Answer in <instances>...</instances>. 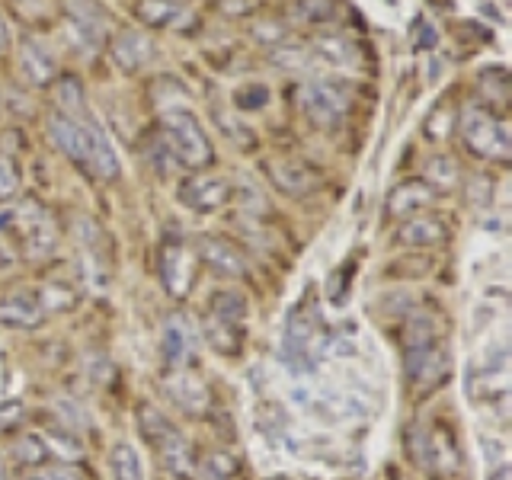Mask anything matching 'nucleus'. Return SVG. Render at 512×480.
<instances>
[{
    "label": "nucleus",
    "instance_id": "4be33fe9",
    "mask_svg": "<svg viewBox=\"0 0 512 480\" xmlns=\"http://www.w3.org/2000/svg\"><path fill=\"white\" fill-rule=\"evenodd\" d=\"M202 480H234L240 474V458L231 448H208V452L192 464Z\"/></svg>",
    "mask_w": 512,
    "mask_h": 480
},
{
    "label": "nucleus",
    "instance_id": "7ed1b4c3",
    "mask_svg": "<svg viewBox=\"0 0 512 480\" xmlns=\"http://www.w3.org/2000/svg\"><path fill=\"white\" fill-rule=\"evenodd\" d=\"M138 429L141 436L148 439V445L157 452L160 464L173 474V477H189L192 474V448H189V439L183 436L180 429L173 426L170 416L154 407V404H138Z\"/></svg>",
    "mask_w": 512,
    "mask_h": 480
},
{
    "label": "nucleus",
    "instance_id": "a211bd4d",
    "mask_svg": "<svg viewBox=\"0 0 512 480\" xmlns=\"http://www.w3.org/2000/svg\"><path fill=\"white\" fill-rule=\"evenodd\" d=\"M196 352V336L183 314H170L164 324V356L170 368H189Z\"/></svg>",
    "mask_w": 512,
    "mask_h": 480
},
{
    "label": "nucleus",
    "instance_id": "c756f323",
    "mask_svg": "<svg viewBox=\"0 0 512 480\" xmlns=\"http://www.w3.org/2000/svg\"><path fill=\"white\" fill-rule=\"evenodd\" d=\"M39 301V308L48 314V311H71L74 308V301H77V295L71 292V288H64L61 282H55V285H45L42 288V295L36 298Z\"/></svg>",
    "mask_w": 512,
    "mask_h": 480
},
{
    "label": "nucleus",
    "instance_id": "f8f14e48",
    "mask_svg": "<svg viewBox=\"0 0 512 480\" xmlns=\"http://www.w3.org/2000/svg\"><path fill=\"white\" fill-rule=\"evenodd\" d=\"M199 263L215 272L221 279H240L247 276V260L244 253L237 250V244H231L228 237H218V234H205L199 237Z\"/></svg>",
    "mask_w": 512,
    "mask_h": 480
},
{
    "label": "nucleus",
    "instance_id": "c85d7f7f",
    "mask_svg": "<svg viewBox=\"0 0 512 480\" xmlns=\"http://www.w3.org/2000/svg\"><path fill=\"white\" fill-rule=\"evenodd\" d=\"M288 16H292L295 23H330L333 20V0H295L292 7H288Z\"/></svg>",
    "mask_w": 512,
    "mask_h": 480
},
{
    "label": "nucleus",
    "instance_id": "39448f33",
    "mask_svg": "<svg viewBox=\"0 0 512 480\" xmlns=\"http://www.w3.org/2000/svg\"><path fill=\"white\" fill-rule=\"evenodd\" d=\"M298 109L317 128H336L352 109V87L340 77H317L298 87Z\"/></svg>",
    "mask_w": 512,
    "mask_h": 480
},
{
    "label": "nucleus",
    "instance_id": "0eeeda50",
    "mask_svg": "<svg viewBox=\"0 0 512 480\" xmlns=\"http://www.w3.org/2000/svg\"><path fill=\"white\" fill-rule=\"evenodd\" d=\"M176 196H180V202L192 208L196 215H212V212H221V208L234 199V183H231V176H221V173H192L180 183Z\"/></svg>",
    "mask_w": 512,
    "mask_h": 480
},
{
    "label": "nucleus",
    "instance_id": "2f4dec72",
    "mask_svg": "<svg viewBox=\"0 0 512 480\" xmlns=\"http://www.w3.org/2000/svg\"><path fill=\"white\" fill-rule=\"evenodd\" d=\"M234 199L247 208L250 215H269V202L263 199V192L256 189L250 180H240V183H234Z\"/></svg>",
    "mask_w": 512,
    "mask_h": 480
},
{
    "label": "nucleus",
    "instance_id": "bb28decb",
    "mask_svg": "<svg viewBox=\"0 0 512 480\" xmlns=\"http://www.w3.org/2000/svg\"><path fill=\"white\" fill-rule=\"evenodd\" d=\"M10 455L16 464H26V468H39L48 461V442L36 432H20L10 445Z\"/></svg>",
    "mask_w": 512,
    "mask_h": 480
},
{
    "label": "nucleus",
    "instance_id": "b1692460",
    "mask_svg": "<svg viewBox=\"0 0 512 480\" xmlns=\"http://www.w3.org/2000/svg\"><path fill=\"white\" fill-rule=\"evenodd\" d=\"M208 317L221 320V324H244L247 298L240 292H231V288H221V292H215L212 301H208Z\"/></svg>",
    "mask_w": 512,
    "mask_h": 480
},
{
    "label": "nucleus",
    "instance_id": "c9c22d12",
    "mask_svg": "<svg viewBox=\"0 0 512 480\" xmlns=\"http://www.w3.org/2000/svg\"><path fill=\"white\" fill-rule=\"evenodd\" d=\"M269 480H288V477H269Z\"/></svg>",
    "mask_w": 512,
    "mask_h": 480
},
{
    "label": "nucleus",
    "instance_id": "a878e982",
    "mask_svg": "<svg viewBox=\"0 0 512 480\" xmlns=\"http://www.w3.org/2000/svg\"><path fill=\"white\" fill-rule=\"evenodd\" d=\"M112 477L116 480H144V461L138 455V448L132 442H116L112 445Z\"/></svg>",
    "mask_w": 512,
    "mask_h": 480
},
{
    "label": "nucleus",
    "instance_id": "f704fd0d",
    "mask_svg": "<svg viewBox=\"0 0 512 480\" xmlns=\"http://www.w3.org/2000/svg\"><path fill=\"white\" fill-rule=\"evenodd\" d=\"M0 480H4V461H0Z\"/></svg>",
    "mask_w": 512,
    "mask_h": 480
},
{
    "label": "nucleus",
    "instance_id": "423d86ee",
    "mask_svg": "<svg viewBox=\"0 0 512 480\" xmlns=\"http://www.w3.org/2000/svg\"><path fill=\"white\" fill-rule=\"evenodd\" d=\"M404 352H407V378L420 397L436 391L448 378V372H452V359H448L445 346L436 340V336H432V340H423V343H410V346H404Z\"/></svg>",
    "mask_w": 512,
    "mask_h": 480
},
{
    "label": "nucleus",
    "instance_id": "aec40b11",
    "mask_svg": "<svg viewBox=\"0 0 512 480\" xmlns=\"http://www.w3.org/2000/svg\"><path fill=\"white\" fill-rule=\"evenodd\" d=\"M29 221H26V231H23V247H26V256L32 260H42L55 250L58 244V234H55V221H48V215L42 212L39 205H29Z\"/></svg>",
    "mask_w": 512,
    "mask_h": 480
},
{
    "label": "nucleus",
    "instance_id": "f3484780",
    "mask_svg": "<svg viewBox=\"0 0 512 480\" xmlns=\"http://www.w3.org/2000/svg\"><path fill=\"white\" fill-rule=\"evenodd\" d=\"M20 68H23V77L29 80V84H36V87L55 84V77H58L55 55L32 36H26L23 45H20Z\"/></svg>",
    "mask_w": 512,
    "mask_h": 480
},
{
    "label": "nucleus",
    "instance_id": "f257e3e1",
    "mask_svg": "<svg viewBox=\"0 0 512 480\" xmlns=\"http://www.w3.org/2000/svg\"><path fill=\"white\" fill-rule=\"evenodd\" d=\"M45 128H48V138L55 141V148L68 157L74 167L96 176V180H116L119 176V157L93 116L74 119L55 109L52 116H48Z\"/></svg>",
    "mask_w": 512,
    "mask_h": 480
},
{
    "label": "nucleus",
    "instance_id": "20e7f679",
    "mask_svg": "<svg viewBox=\"0 0 512 480\" xmlns=\"http://www.w3.org/2000/svg\"><path fill=\"white\" fill-rule=\"evenodd\" d=\"M458 132L464 148L480 160H493V164H509L512 154V141H509V128L503 116H496L490 106H468L461 109L458 116Z\"/></svg>",
    "mask_w": 512,
    "mask_h": 480
},
{
    "label": "nucleus",
    "instance_id": "f03ea898",
    "mask_svg": "<svg viewBox=\"0 0 512 480\" xmlns=\"http://www.w3.org/2000/svg\"><path fill=\"white\" fill-rule=\"evenodd\" d=\"M160 141L176 164H183L186 170L199 173L215 164V144L189 109H173L160 116Z\"/></svg>",
    "mask_w": 512,
    "mask_h": 480
},
{
    "label": "nucleus",
    "instance_id": "393cba45",
    "mask_svg": "<svg viewBox=\"0 0 512 480\" xmlns=\"http://www.w3.org/2000/svg\"><path fill=\"white\" fill-rule=\"evenodd\" d=\"M423 183L436 192H448V189H455L461 183V167H458V160L455 157H448V154H436L426 164V176H423Z\"/></svg>",
    "mask_w": 512,
    "mask_h": 480
},
{
    "label": "nucleus",
    "instance_id": "4468645a",
    "mask_svg": "<svg viewBox=\"0 0 512 480\" xmlns=\"http://www.w3.org/2000/svg\"><path fill=\"white\" fill-rule=\"evenodd\" d=\"M167 394L176 400V407L186 410L189 416H202L208 410V388L205 381L189 368H173L167 378Z\"/></svg>",
    "mask_w": 512,
    "mask_h": 480
},
{
    "label": "nucleus",
    "instance_id": "1a4fd4ad",
    "mask_svg": "<svg viewBox=\"0 0 512 480\" xmlns=\"http://www.w3.org/2000/svg\"><path fill=\"white\" fill-rule=\"evenodd\" d=\"M263 170L269 176V183L276 186L285 196H308L320 186V173L311 167L308 160L292 157V154H276L263 160Z\"/></svg>",
    "mask_w": 512,
    "mask_h": 480
},
{
    "label": "nucleus",
    "instance_id": "cd10ccee",
    "mask_svg": "<svg viewBox=\"0 0 512 480\" xmlns=\"http://www.w3.org/2000/svg\"><path fill=\"white\" fill-rule=\"evenodd\" d=\"M317 55L330 61L333 68H349V64H356L359 52H356V45H352L349 39L343 36H327V39H320L317 42Z\"/></svg>",
    "mask_w": 512,
    "mask_h": 480
},
{
    "label": "nucleus",
    "instance_id": "ddd939ff",
    "mask_svg": "<svg viewBox=\"0 0 512 480\" xmlns=\"http://www.w3.org/2000/svg\"><path fill=\"white\" fill-rule=\"evenodd\" d=\"M64 13L74 32L90 48H100L109 39V13L96 0H64Z\"/></svg>",
    "mask_w": 512,
    "mask_h": 480
},
{
    "label": "nucleus",
    "instance_id": "e433bc0d",
    "mask_svg": "<svg viewBox=\"0 0 512 480\" xmlns=\"http://www.w3.org/2000/svg\"><path fill=\"white\" fill-rule=\"evenodd\" d=\"M26 480H45V477H26Z\"/></svg>",
    "mask_w": 512,
    "mask_h": 480
},
{
    "label": "nucleus",
    "instance_id": "7c9ffc66",
    "mask_svg": "<svg viewBox=\"0 0 512 480\" xmlns=\"http://www.w3.org/2000/svg\"><path fill=\"white\" fill-rule=\"evenodd\" d=\"M16 192H20V164L13 154L0 151V202L16 196Z\"/></svg>",
    "mask_w": 512,
    "mask_h": 480
},
{
    "label": "nucleus",
    "instance_id": "dca6fc26",
    "mask_svg": "<svg viewBox=\"0 0 512 480\" xmlns=\"http://www.w3.org/2000/svg\"><path fill=\"white\" fill-rule=\"evenodd\" d=\"M432 202H436V192H432L423 180H404V183H397L388 192V202H384V208H388L391 218L404 221L410 215L426 212Z\"/></svg>",
    "mask_w": 512,
    "mask_h": 480
},
{
    "label": "nucleus",
    "instance_id": "2eb2a0df",
    "mask_svg": "<svg viewBox=\"0 0 512 480\" xmlns=\"http://www.w3.org/2000/svg\"><path fill=\"white\" fill-rule=\"evenodd\" d=\"M135 20L154 29H186L192 26V10L180 0H135Z\"/></svg>",
    "mask_w": 512,
    "mask_h": 480
},
{
    "label": "nucleus",
    "instance_id": "9b49d317",
    "mask_svg": "<svg viewBox=\"0 0 512 480\" xmlns=\"http://www.w3.org/2000/svg\"><path fill=\"white\" fill-rule=\"evenodd\" d=\"M157 272H160V282L167 288V295L186 298L192 282H196V256H192L189 247L180 244V240H167L157 253Z\"/></svg>",
    "mask_w": 512,
    "mask_h": 480
},
{
    "label": "nucleus",
    "instance_id": "412c9836",
    "mask_svg": "<svg viewBox=\"0 0 512 480\" xmlns=\"http://www.w3.org/2000/svg\"><path fill=\"white\" fill-rule=\"evenodd\" d=\"M202 336L218 356H240V349H244V324H221V320L205 317Z\"/></svg>",
    "mask_w": 512,
    "mask_h": 480
},
{
    "label": "nucleus",
    "instance_id": "473e14b6",
    "mask_svg": "<svg viewBox=\"0 0 512 480\" xmlns=\"http://www.w3.org/2000/svg\"><path fill=\"white\" fill-rule=\"evenodd\" d=\"M45 480H87V474L80 471L74 461H68V464H55V468L48 471Z\"/></svg>",
    "mask_w": 512,
    "mask_h": 480
},
{
    "label": "nucleus",
    "instance_id": "6e6552de",
    "mask_svg": "<svg viewBox=\"0 0 512 480\" xmlns=\"http://www.w3.org/2000/svg\"><path fill=\"white\" fill-rule=\"evenodd\" d=\"M106 52L122 74H138L141 68H148V64L154 61L157 48H154V39L148 36V32L122 26L106 39Z\"/></svg>",
    "mask_w": 512,
    "mask_h": 480
},
{
    "label": "nucleus",
    "instance_id": "72a5a7b5",
    "mask_svg": "<svg viewBox=\"0 0 512 480\" xmlns=\"http://www.w3.org/2000/svg\"><path fill=\"white\" fill-rule=\"evenodd\" d=\"M7 48H10V29L4 23V16H0V52H7Z\"/></svg>",
    "mask_w": 512,
    "mask_h": 480
},
{
    "label": "nucleus",
    "instance_id": "5701e85b",
    "mask_svg": "<svg viewBox=\"0 0 512 480\" xmlns=\"http://www.w3.org/2000/svg\"><path fill=\"white\" fill-rule=\"evenodd\" d=\"M55 109L64 112V116H74V119L90 116L84 84H80L77 74H58L55 77Z\"/></svg>",
    "mask_w": 512,
    "mask_h": 480
},
{
    "label": "nucleus",
    "instance_id": "9d476101",
    "mask_svg": "<svg viewBox=\"0 0 512 480\" xmlns=\"http://www.w3.org/2000/svg\"><path fill=\"white\" fill-rule=\"evenodd\" d=\"M448 237H452V224L442 212H420L400 221V228L394 240L407 250H436L445 247Z\"/></svg>",
    "mask_w": 512,
    "mask_h": 480
},
{
    "label": "nucleus",
    "instance_id": "6ab92c4d",
    "mask_svg": "<svg viewBox=\"0 0 512 480\" xmlns=\"http://www.w3.org/2000/svg\"><path fill=\"white\" fill-rule=\"evenodd\" d=\"M45 320V311L32 295H10L0 298V327L10 330H36Z\"/></svg>",
    "mask_w": 512,
    "mask_h": 480
}]
</instances>
